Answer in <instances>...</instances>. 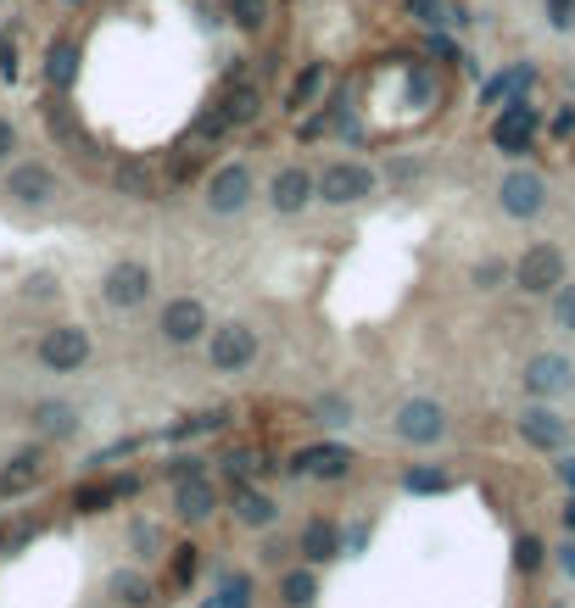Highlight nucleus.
Masks as SVG:
<instances>
[{
  "instance_id": "nucleus-1",
  "label": "nucleus",
  "mask_w": 575,
  "mask_h": 608,
  "mask_svg": "<svg viewBox=\"0 0 575 608\" xmlns=\"http://www.w3.org/2000/svg\"><path fill=\"white\" fill-rule=\"evenodd\" d=\"M40 363L51 369V374H78L90 363V329L85 324H51L45 335H40Z\"/></svg>"
},
{
  "instance_id": "nucleus-2",
  "label": "nucleus",
  "mask_w": 575,
  "mask_h": 608,
  "mask_svg": "<svg viewBox=\"0 0 575 608\" xmlns=\"http://www.w3.org/2000/svg\"><path fill=\"white\" fill-rule=\"evenodd\" d=\"M536 129H542V112H536L525 96H509L503 112L491 118V145H498L503 156H525L531 140H536Z\"/></svg>"
},
{
  "instance_id": "nucleus-3",
  "label": "nucleus",
  "mask_w": 575,
  "mask_h": 608,
  "mask_svg": "<svg viewBox=\"0 0 575 608\" xmlns=\"http://www.w3.org/2000/svg\"><path fill=\"white\" fill-rule=\"evenodd\" d=\"M207 363L218 374H240V369H252L258 363V329L252 324H218L207 335Z\"/></svg>"
},
{
  "instance_id": "nucleus-4",
  "label": "nucleus",
  "mask_w": 575,
  "mask_h": 608,
  "mask_svg": "<svg viewBox=\"0 0 575 608\" xmlns=\"http://www.w3.org/2000/svg\"><path fill=\"white\" fill-rule=\"evenodd\" d=\"M313 185H318V202L352 207V202H369V196H375V167H369V162H330Z\"/></svg>"
},
{
  "instance_id": "nucleus-5",
  "label": "nucleus",
  "mask_w": 575,
  "mask_h": 608,
  "mask_svg": "<svg viewBox=\"0 0 575 608\" xmlns=\"http://www.w3.org/2000/svg\"><path fill=\"white\" fill-rule=\"evenodd\" d=\"M252 191H258V180H252V167L246 162H224V167H213L207 173V213H218V218H235L246 202H252Z\"/></svg>"
},
{
  "instance_id": "nucleus-6",
  "label": "nucleus",
  "mask_w": 575,
  "mask_h": 608,
  "mask_svg": "<svg viewBox=\"0 0 575 608\" xmlns=\"http://www.w3.org/2000/svg\"><path fill=\"white\" fill-rule=\"evenodd\" d=\"M391 430H397L408 447H436V442L447 436V413H442V402H431V397H408V402L397 408Z\"/></svg>"
},
{
  "instance_id": "nucleus-7",
  "label": "nucleus",
  "mask_w": 575,
  "mask_h": 608,
  "mask_svg": "<svg viewBox=\"0 0 575 608\" xmlns=\"http://www.w3.org/2000/svg\"><path fill=\"white\" fill-rule=\"evenodd\" d=\"M514 285L525 296H553L564 285V251L558 246H531L520 263H514Z\"/></svg>"
},
{
  "instance_id": "nucleus-8",
  "label": "nucleus",
  "mask_w": 575,
  "mask_h": 608,
  "mask_svg": "<svg viewBox=\"0 0 575 608\" xmlns=\"http://www.w3.org/2000/svg\"><path fill=\"white\" fill-rule=\"evenodd\" d=\"M520 380H525V397L553 402V397H569V391H575V363H569L564 352H536Z\"/></svg>"
},
{
  "instance_id": "nucleus-9",
  "label": "nucleus",
  "mask_w": 575,
  "mask_h": 608,
  "mask_svg": "<svg viewBox=\"0 0 575 608\" xmlns=\"http://www.w3.org/2000/svg\"><path fill=\"white\" fill-rule=\"evenodd\" d=\"M498 207L509 213V218H536L542 207H547V180H542V173L536 167H514L509 173V180L498 185Z\"/></svg>"
},
{
  "instance_id": "nucleus-10",
  "label": "nucleus",
  "mask_w": 575,
  "mask_h": 608,
  "mask_svg": "<svg viewBox=\"0 0 575 608\" xmlns=\"http://www.w3.org/2000/svg\"><path fill=\"white\" fill-rule=\"evenodd\" d=\"M514 430H520V442L536 447V453H564V442H569V419H558L547 402H531L514 419Z\"/></svg>"
},
{
  "instance_id": "nucleus-11",
  "label": "nucleus",
  "mask_w": 575,
  "mask_h": 608,
  "mask_svg": "<svg viewBox=\"0 0 575 608\" xmlns=\"http://www.w3.org/2000/svg\"><path fill=\"white\" fill-rule=\"evenodd\" d=\"M347 469H352V447H341V442H313V447L291 453V475H302V480H347Z\"/></svg>"
},
{
  "instance_id": "nucleus-12",
  "label": "nucleus",
  "mask_w": 575,
  "mask_h": 608,
  "mask_svg": "<svg viewBox=\"0 0 575 608\" xmlns=\"http://www.w3.org/2000/svg\"><path fill=\"white\" fill-rule=\"evenodd\" d=\"M224 508V491L213 475H191V480H174V513L185 525H207V519Z\"/></svg>"
},
{
  "instance_id": "nucleus-13",
  "label": "nucleus",
  "mask_w": 575,
  "mask_h": 608,
  "mask_svg": "<svg viewBox=\"0 0 575 608\" xmlns=\"http://www.w3.org/2000/svg\"><path fill=\"white\" fill-rule=\"evenodd\" d=\"M313 202H318V185H313V173H307V167L291 162V167H280L274 180H269V207H274V213L296 218V213L313 207Z\"/></svg>"
},
{
  "instance_id": "nucleus-14",
  "label": "nucleus",
  "mask_w": 575,
  "mask_h": 608,
  "mask_svg": "<svg viewBox=\"0 0 575 608\" xmlns=\"http://www.w3.org/2000/svg\"><path fill=\"white\" fill-rule=\"evenodd\" d=\"M218 112L229 118V129L258 123V112H263V90H258V78H246L240 67H229V84H224V96H218Z\"/></svg>"
},
{
  "instance_id": "nucleus-15",
  "label": "nucleus",
  "mask_w": 575,
  "mask_h": 608,
  "mask_svg": "<svg viewBox=\"0 0 575 608\" xmlns=\"http://www.w3.org/2000/svg\"><path fill=\"white\" fill-rule=\"evenodd\" d=\"M7 196L23 202V207H45V202H56V173L45 162H12L7 167Z\"/></svg>"
},
{
  "instance_id": "nucleus-16",
  "label": "nucleus",
  "mask_w": 575,
  "mask_h": 608,
  "mask_svg": "<svg viewBox=\"0 0 575 608\" xmlns=\"http://www.w3.org/2000/svg\"><path fill=\"white\" fill-rule=\"evenodd\" d=\"M134 491H140V480H134V475H112V480H85V486H73V508H78V513H107V508L129 502Z\"/></svg>"
},
{
  "instance_id": "nucleus-17",
  "label": "nucleus",
  "mask_w": 575,
  "mask_h": 608,
  "mask_svg": "<svg viewBox=\"0 0 575 608\" xmlns=\"http://www.w3.org/2000/svg\"><path fill=\"white\" fill-rule=\"evenodd\" d=\"M162 335H169L174 346H191L207 335V307L196 296H174L169 307H162Z\"/></svg>"
},
{
  "instance_id": "nucleus-18",
  "label": "nucleus",
  "mask_w": 575,
  "mask_h": 608,
  "mask_svg": "<svg viewBox=\"0 0 575 608\" xmlns=\"http://www.w3.org/2000/svg\"><path fill=\"white\" fill-rule=\"evenodd\" d=\"M101 296H107L112 307H140V302L151 296V274H145V263H112Z\"/></svg>"
},
{
  "instance_id": "nucleus-19",
  "label": "nucleus",
  "mask_w": 575,
  "mask_h": 608,
  "mask_svg": "<svg viewBox=\"0 0 575 608\" xmlns=\"http://www.w3.org/2000/svg\"><path fill=\"white\" fill-rule=\"evenodd\" d=\"M296 553L318 569V564H330V558H341V531L330 525V519H307V525L296 531Z\"/></svg>"
},
{
  "instance_id": "nucleus-20",
  "label": "nucleus",
  "mask_w": 575,
  "mask_h": 608,
  "mask_svg": "<svg viewBox=\"0 0 575 608\" xmlns=\"http://www.w3.org/2000/svg\"><path fill=\"white\" fill-rule=\"evenodd\" d=\"M531 84H536V67H531V62H514V67H503L498 78L480 84V107H503L509 96H531Z\"/></svg>"
},
{
  "instance_id": "nucleus-21",
  "label": "nucleus",
  "mask_w": 575,
  "mask_h": 608,
  "mask_svg": "<svg viewBox=\"0 0 575 608\" xmlns=\"http://www.w3.org/2000/svg\"><path fill=\"white\" fill-rule=\"evenodd\" d=\"M235 519H240V525H252V531H269L280 519V502L246 480V486H235Z\"/></svg>"
},
{
  "instance_id": "nucleus-22",
  "label": "nucleus",
  "mask_w": 575,
  "mask_h": 608,
  "mask_svg": "<svg viewBox=\"0 0 575 608\" xmlns=\"http://www.w3.org/2000/svg\"><path fill=\"white\" fill-rule=\"evenodd\" d=\"M34 436H40V442H67V436H78V408H73V402H40V408H34Z\"/></svg>"
},
{
  "instance_id": "nucleus-23",
  "label": "nucleus",
  "mask_w": 575,
  "mask_h": 608,
  "mask_svg": "<svg viewBox=\"0 0 575 608\" xmlns=\"http://www.w3.org/2000/svg\"><path fill=\"white\" fill-rule=\"evenodd\" d=\"M107 597H112L118 608H151V580H145L140 569H112V575H107Z\"/></svg>"
},
{
  "instance_id": "nucleus-24",
  "label": "nucleus",
  "mask_w": 575,
  "mask_h": 608,
  "mask_svg": "<svg viewBox=\"0 0 575 608\" xmlns=\"http://www.w3.org/2000/svg\"><path fill=\"white\" fill-rule=\"evenodd\" d=\"M324 78H330V73H324V62H307V67L291 78V90H285V107H291V112H307V107H318V96H324Z\"/></svg>"
},
{
  "instance_id": "nucleus-25",
  "label": "nucleus",
  "mask_w": 575,
  "mask_h": 608,
  "mask_svg": "<svg viewBox=\"0 0 575 608\" xmlns=\"http://www.w3.org/2000/svg\"><path fill=\"white\" fill-rule=\"evenodd\" d=\"M45 78H51V90L67 96L73 90V78H78V45L73 40H56L51 56H45Z\"/></svg>"
},
{
  "instance_id": "nucleus-26",
  "label": "nucleus",
  "mask_w": 575,
  "mask_h": 608,
  "mask_svg": "<svg viewBox=\"0 0 575 608\" xmlns=\"http://www.w3.org/2000/svg\"><path fill=\"white\" fill-rule=\"evenodd\" d=\"M252 591H258L252 575H246V569H229V575L218 580V591H213L202 608H252Z\"/></svg>"
},
{
  "instance_id": "nucleus-27",
  "label": "nucleus",
  "mask_w": 575,
  "mask_h": 608,
  "mask_svg": "<svg viewBox=\"0 0 575 608\" xmlns=\"http://www.w3.org/2000/svg\"><path fill=\"white\" fill-rule=\"evenodd\" d=\"M40 475H45V453H40V447H29V453H18L7 469H0V491H29Z\"/></svg>"
},
{
  "instance_id": "nucleus-28",
  "label": "nucleus",
  "mask_w": 575,
  "mask_h": 608,
  "mask_svg": "<svg viewBox=\"0 0 575 608\" xmlns=\"http://www.w3.org/2000/svg\"><path fill=\"white\" fill-rule=\"evenodd\" d=\"M196 569H202V547H196V542H180V547L169 553V586H174V591H191V586H196Z\"/></svg>"
},
{
  "instance_id": "nucleus-29",
  "label": "nucleus",
  "mask_w": 575,
  "mask_h": 608,
  "mask_svg": "<svg viewBox=\"0 0 575 608\" xmlns=\"http://www.w3.org/2000/svg\"><path fill=\"white\" fill-rule=\"evenodd\" d=\"M280 602H285V608H313V602H318V575H313V569H285Z\"/></svg>"
},
{
  "instance_id": "nucleus-30",
  "label": "nucleus",
  "mask_w": 575,
  "mask_h": 608,
  "mask_svg": "<svg viewBox=\"0 0 575 608\" xmlns=\"http://www.w3.org/2000/svg\"><path fill=\"white\" fill-rule=\"evenodd\" d=\"M229 18L240 34H263L274 23V0H229Z\"/></svg>"
},
{
  "instance_id": "nucleus-31",
  "label": "nucleus",
  "mask_w": 575,
  "mask_h": 608,
  "mask_svg": "<svg viewBox=\"0 0 575 608\" xmlns=\"http://www.w3.org/2000/svg\"><path fill=\"white\" fill-rule=\"evenodd\" d=\"M252 469H258V475H269L274 464H269L263 453H252V447H235V453H224V475H229V486H246V480H252Z\"/></svg>"
},
{
  "instance_id": "nucleus-32",
  "label": "nucleus",
  "mask_w": 575,
  "mask_h": 608,
  "mask_svg": "<svg viewBox=\"0 0 575 608\" xmlns=\"http://www.w3.org/2000/svg\"><path fill=\"white\" fill-rule=\"evenodd\" d=\"M224 424H229V413L213 408V413H191L185 424H169L162 436H169V442H191V436H213V430H224Z\"/></svg>"
},
{
  "instance_id": "nucleus-33",
  "label": "nucleus",
  "mask_w": 575,
  "mask_h": 608,
  "mask_svg": "<svg viewBox=\"0 0 575 608\" xmlns=\"http://www.w3.org/2000/svg\"><path fill=\"white\" fill-rule=\"evenodd\" d=\"M453 480H447V469H431V464H420V469H402V491H414V497H442Z\"/></svg>"
},
{
  "instance_id": "nucleus-34",
  "label": "nucleus",
  "mask_w": 575,
  "mask_h": 608,
  "mask_svg": "<svg viewBox=\"0 0 575 608\" xmlns=\"http://www.w3.org/2000/svg\"><path fill=\"white\" fill-rule=\"evenodd\" d=\"M118 191H123V196H134V202H151L156 173H151L145 162H123V167H118Z\"/></svg>"
},
{
  "instance_id": "nucleus-35",
  "label": "nucleus",
  "mask_w": 575,
  "mask_h": 608,
  "mask_svg": "<svg viewBox=\"0 0 575 608\" xmlns=\"http://www.w3.org/2000/svg\"><path fill=\"white\" fill-rule=\"evenodd\" d=\"M542 564H547V542H542L536 531H520V536H514V569H520V575H536Z\"/></svg>"
},
{
  "instance_id": "nucleus-36",
  "label": "nucleus",
  "mask_w": 575,
  "mask_h": 608,
  "mask_svg": "<svg viewBox=\"0 0 575 608\" xmlns=\"http://www.w3.org/2000/svg\"><path fill=\"white\" fill-rule=\"evenodd\" d=\"M313 413H318V424H330V430H336V424H352V402L336 397V391H330V397H318Z\"/></svg>"
},
{
  "instance_id": "nucleus-37",
  "label": "nucleus",
  "mask_w": 575,
  "mask_h": 608,
  "mask_svg": "<svg viewBox=\"0 0 575 608\" xmlns=\"http://www.w3.org/2000/svg\"><path fill=\"white\" fill-rule=\"evenodd\" d=\"M402 7H408V18L425 23V29H442V23H447V0H402Z\"/></svg>"
},
{
  "instance_id": "nucleus-38",
  "label": "nucleus",
  "mask_w": 575,
  "mask_h": 608,
  "mask_svg": "<svg viewBox=\"0 0 575 608\" xmlns=\"http://www.w3.org/2000/svg\"><path fill=\"white\" fill-rule=\"evenodd\" d=\"M553 324H558V329H569V335H575V280H569V285H558V291H553Z\"/></svg>"
},
{
  "instance_id": "nucleus-39",
  "label": "nucleus",
  "mask_w": 575,
  "mask_h": 608,
  "mask_svg": "<svg viewBox=\"0 0 575 608\" xmlns=\"http://www.w3.org/2000/svg\"><path fill=\"white\" fill-rule=\"evenodd\" d=\"M509 274H514L509 263H498V257H486V263H475V274H469V280H475L480 291H498V285H503Z\"/></svg>"
},
{
  "instance_id": "nucleus-40",
  "label": "nucleus",
  "mask_w": 575,
  "mask_h": 608,
  "mask_svg": "<svg viewBox=\"0 0 575 608\" xmlns=\"http://www.w3.org/2000/svg\"><path fill=\"white\" fill-rule=\"evenodd\" d=\"M162 475H169V480H191V475H207V458H196V453H180V458H169V464H162Z\"/></svg>"
},
{
  "instance_id": "nucleus-41",
  "label": "nucleus",
  "mask_w": 575,
  "mask_h": 608,
  "mask_svg": "<svg viewBox=\"0 0 575 608\" xmlns=\"http://www.w3.org/2000/svg\"><path fill=\"white\" fill-rule=\"evenodd\" d=\"M134 547H140V558H156V553H169V542H162V531H156V525H145V519L134 525Z\"/></svg>"
},
{
  "instance_id": "nucleus-42",
  "label": "nucleus",
  "mask_w": 575,
  "mask_h": 608,
  "mask_svg": "<svg viewBox=\"0 0 575 608\" xmlns=\"http://www.w3.org/2000/svg\"><path fill=\"white\" fill-rule=\"evenodd\" d=\"M369 536H375V525H369V519H358V525H347V531H341V553H352V558H358V553L369 547Z\"/></svg>"
},
{
  "instance_id": "nucleus-43",
  "label": "nucleus",
  "mask_w": 575,
  "mask_h": 608,
  "mask_svg": "<svg viewBox=\"0 0 575 608\" xmlns=\"http://www.w3.org/2000/svg\"><path fill=\"white\" fill-rule=\"evenodd\" d=\"M425 51H431V56H442V62H469V56H464V51H458V45H453V40L442 34V29H431V40H425Z\"/></svg>"
},
{
  "instance_id": "nucleus-44",
  "label": "nucleus",
  "mask_w": 575,
  "mask_h": 608,
  "mask_svg": "<svg viewBox=\"0 0 575 608\" xmlns=\"http://www.w3.org/2000/svg\"><path fill=\"white\" fill-rule=\"evenodd\" d=\"M547 23L553 29H575V0H547Z\"/></svg>"
},
{
  "instance_id": "nucleus-45",
  "label": "nucleus",
  "mask_w": 575,
  "mask_h": 608,
  "mask_svg": "<svg viewBox=\"0 0 575 608\" xmlns=\"http://www.w3.org/2000/svg\"><path fill=\"white\" fill-rule=\"evenodd\" d=\"M12 151H18V123L0 118V162H12Z\"/></svg>"
},
{
  "instance_id": "nucleus-46",
  "label": "nucleus",
  "mask_w": 575,
  "mask_h": 608,
  "mask_svg": "<svg viewBox=\"0 0 575 608\" xmlns=\"http://www.w3.org/2000/svg\"><path fill=\"white\" fill-rule=\"evenodd\" d=\"M553 475H558V486L575 497V458H558V464H553Z\"/></svg>"
},
{
  "instance_id": "nucleus-47",
  "label": "nucleus",
  "mask_w": 575,
  "mask_h": 608,
  "mask_svg": "<svg viewBox=\"0 0 575 608\" xmlns=\"http://www.w3.org/2000/svg\"><path fill=\"white\" fill-rule=\"evenodd\" d=\"M553 134H558V140H569V134H575V107H564V112L553 118Z\"/></svg>"
},
{
  "instance_id": "nucleus-48",
  "label": "nucleus",
  "mask_w": 575,
  "mask_h": 608,
  "mask_svg": "<svg viewBox=\"0 0 575 608\" xmlns=\"http://www.w3.org/2000/svg\"><path fill=\"white\" fill-rule=\"evenodd\" d=\"M0 73H7V78L18 73V56H12V40H7V34H0Z\"/></svg>"
},
{
  "instance_id": "nucleus-49",
  "label": "nucleus",
  "mask_w": 575,
  "mask_h": 608,
  "mask_svg": "<svg viewBox=\"0 0 575 608\" xmlns=\"http://www.w3.org/2000/svg\"><path fill=\"white\" fill-rule=\"evenodd\" d=\"M558 569L575 580V542H564V547H558Z\"/></svg>"
},
{
  "instance_id": "nucleus-50",
  "label": "nucleus",
  "mask_w": 575,
  "mask_h": 608,
  "mask_svg": "<svg viewBox=\"0 0 575 608\" xmlns=\"http://www.w3.org/2000/svg\"><path fill=\"white\" fill-rule=\"evenodd\" d=\"M558 519H564V531H569V536H575V497H569V502H564V508H558Z\"/></svg>"
},
{
  "instance_id": "nucleus-51",
  "label": "nucleus",
  "mask_w": 575,
  "mask_h": 608,
  "mask_svg": "<svg viewBox=\"0 0 575 608\" xmlns=\"http://www.w3.org/2000/svg\"><path fill=\"white\" fill-rule=\"evenodd\" d=\"M62 7H78V0H62Z\"/></svg>"
},
{
  "instance_id": "nucleus-52",
  "label": "nucleus",
  "mask_w": 575,
  "mask_h": 608,
  "mask_svg": "<svg viewBox=\"0 0 575 608\" xmlns=\"http://www.w3.org/2000/svg\"><path fill=\"white\" fill-rule=\"evenodd\" d=\"M558 608H564V602H558Z\"/></svg>"
}]
</instances>
